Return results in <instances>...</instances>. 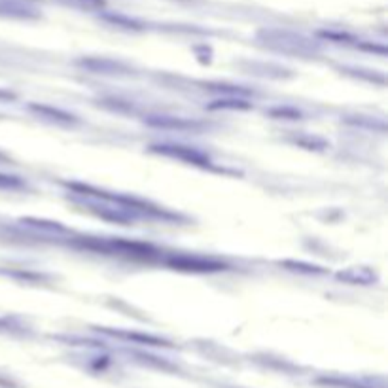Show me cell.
I'll return each instance as SVG.
<instances>
[{
  "mask_svg": "<svg viewBox=\"0 0 388 388\" xmlns=\"http://www.w3.org/2000/svg\"><path fill=\"white\" fill-rule=\"evenodd\" d=\"M65 2L80 8H101L104 4V0H65Z\"/></svg>",
  "mask_w": 388,
  "mask_h": 388,
  "instance_id": "2",
  "label": "cell"
},
{
  "mask_svg": "<svg viewBox=\"0 0 388 388\" xmlns=\"http://www.w3.org/2000/svg\"><path fill=\"white\" fill-rule=\"evenodd\" d=\"M0 14L25 17V15H33V12L19 2H14V0H0Z\"/></svg>",
  "mask_w": 388,
  "mask_h": 388,
  "instance_id": "1",
  "label": "cell"
}]
</instances>
